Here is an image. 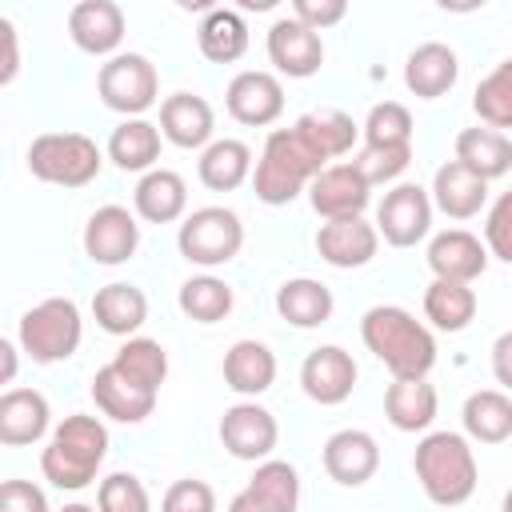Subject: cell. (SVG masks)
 I'll use <instances>...</instances> for the list:
<instances>
[{"label":"cell","mask_w":512,"mask_h":512,"mask_svg":"<svg viewBox=\"0 0 512 512\" xmlns=\"http://www.w3.org/2000/svg\"><path fill=\"white\" fill-rule=\"evenodd\" d=\"M364 348L392 372V380H424L436 364L432 332L400 304H376L360 320Z\"/></svg>","instance_id":"1"},{"label":"cell","mask_w":512,"mask_h":512,"mask_svg":"<svg viewBox=\"0 0 512 512\" xmlns=\"http://www.w3.org/2000/svg\"><path fill=\"white\" fill-rule=\"evenodd\" d=\"M104 456H108L104 420H96L88 412H72L52 428L48 448L40 452V472L48 484H56L64 492H80L96 480Z\"/></svg>","instance_id":"2"},{"label":"cell","mask_w":512,"mask_h":512,"mask_svg":"<svg viewBox=\"0 0 512 512\" xmlns=\"http://www.w3.org/2000/svg\"><path fill=\"white\" fill-rule=\"evenodd\" d=\"M412 468H416L424 496L440 508H456V504L472 500L476 480H480L476 452L468 448V440L460 432H428L416 444Z\"/></svg>","instance_id":"3"},{"label":"cell","mask_w":512,"mask_h":512,"mask_svg":"<svg viewBox=\"0 0 512 512\" xmlns=\"http://www.w3.org/2000/svg\"><path fill=\"white\" fill-rule=\"evenodd\" d=\"M320 168H328V164L304 144V136L296 128H276V132H268L264 152H260V160L252 168L256 200L272 204V208L292 204Z\"/></svg>","instance_id":"4"},{"label":"cell","mask_w":512,"mask_h":512,"mask_svg":"<svg viewBox=\"0 0 512 512\" xmlns=\"http://www.w3.org/2000/svg\"><path fill=\"white\" fill-rule=\"evenodd\" d=\"M104 152L84 132H44L28 144V172L44 184L84 188L100 176Z\"/></svg>","instance_id":"5"},{"label":"cell","mask_w":512,"mask_h":512,"mask_svg":"<svg viewBox=\"0 0 512 512\" xmlns=\"http://www.w3.org/2000/svg\"><path fill=\"white\" fill-rule=\"evenodd\" d=\"M80 336H84V320L76 300L68 296H48L20 316V352H28L36 364L68 360L80 348Z\"/></svg>","instance_id":"6"},{"label":"cell","mask_w":512,"mask_h":512,"mask_svg":"<svg viewBox=\"0 0 512 512\" xmlns=\"http://www.w3.org/2000/svg\"><path fill=\"white\" fill-rule=\"evenodd\" d=\"M176 248L196 268H220V264L236 260V252L244 248V224L224 204L196 208L184 216V224L176 232Z\"/></svg>","instance_id":"7"},{"label":"cell","mask_w":512,"mask_h":512,"mask_svg":"<svg viewBox=\"0 0 512 512\" xmlns=\"http://www.w3.org/2000/svg\"><path fill=\"white\" fill-rule=\"evenodd\" d=\"M96 92L104 100V108L120 112L124 120L144 116L156 100H160V76L156 64L140 52H116L100 64L96 72Z\"/></svg>","instance_id":"8"},{"label":"cell","mask_w":512,"mask_h":512,"mask_svg":"<svg viewBox=\"0 0 512 512\" xmlns=\"http://www.w3.org/2000/svg\"><path fill=\"white\" fill-rule=\"evenodd\" d=\"M376 236H384L392 248H416L432 228V200L420 184H396L384 192L376 208Z\"/></svg>","instance_id":"9"},{"label":"cell","mask_w":512,"mask_h":512,"mask_svg":"<svg viewBox=\"0 0 512 512\" xmlns=\"http://www.w3.org/2000/svg\"><path fill=\"white\" fill-rule=\"evenodd\" d=\"M276 440H280V424H276V416L264 404L240 400V404L224 408V416H220V444L228 448V456L260 464V460L272 456Z\"/></svg>","instance_id":"10"},{"label":"cell","mask_w":512,"mask_h":512,"mask_svg":"<svg viewBox=\"0 0 512 512\" xmlns=\"http://www.w3.org/2000/svg\"><path fill=\"white\" fill-rule=\"evenodd\" d=\"M304 192H308L312 212L324 216V224H328V220H356V216H364V208H368V200H372V188L360 180V172H356L348 160L320 168V172L308 180Z\"/></svg>","instance_id":"11"},{"label":"cell","mask_w":512,"mask_h":512,"mask_svg":"<svg viewBox=\"0 0 512 512\" xmlns=\"http://www.w3.org/2000/svg\"><path fill=\"white\" fill-rule=\"evenodd\" d=\"M140 248V224L124 204H104L84 224V256L92 264H124Z\"/></svg>","instance_id":"12"},{"label":"cell","mask_w":512,"mask_h":512,"mask_svg":"<svg viewBox=\"0 0 512 512\" xmlns=\"http://www.w3.org/2000/svg\"><path fill=\"white\" fill-rule=\"evenodd\" d=\"M356 376H360V368H356L352 352H344L340 344H320L300 364V388L316 404H344L356 388Z\"/></svg>","instance_id":"13"},{"label":"cell","mask_w":512,"mask_h":512,"mask_svg":"<svg viewBox=\"0 0 512 512\" xmlns=\"http://www.w3.org/2000/svg\"><path fill=\"white\" fill-rule=\"evenodd\" d=\"M224 104H228L232 120H240L248 128H264V124L280 120V112H284V84L272 72L244 68V72H236L228 80Z\"/></svg>","instance_id":"14"},{"label":"cell","mask_w":512,"mask_h":512,"mask_svg":"<svg viewBox=\"0 0 512 512\" xmlns=\"http://www.w3.org/2000/svg\"><path fill=\"white\" fill-rule=\"evenodd\" d=\"M268 60L276 64V72H284L292 80H308L324 64V40H320V32L304 28L300 20L280 16L268 28Z\"/></svg>","instance_id":"15"},{"label":"cell","mask_w":512,"mask_h":512,"mask_svg":"<svg viewBox=\"0 0 512 512\" xmlns=\"http://www.w3.org/2000/svg\"><path fill=\"white\" fill-rule=\"evenodd\" d=\"M324 472L344 484V488H360L376 476L380 468V444L364 432V428H340L324 440Z\"/></svg>","instance_id":"16"},{"label":"cell","mask_w":512,"mask_h":512,"mask_svg":"<svg viewBox=\"0 0 512 512\" xmlns=\"http://www.w3.org/2000/svg\"><path fill=\"white\" fill-rule=\"evenodd\" d=\"M156 396H160V392H152V388L136 384L132 376H124L112 360H108L104 368H96V376H92V400H96V408H100L108 420H120V424H140V420H148V416L156 412Z\"/></svg>","instance_id":"17"},{"label":"cell","mask_w":512,"mask_h":512,"mask_svg":"<svg viewBox=\"0 0 512 512\" xmlns=\"http://www.w3.org/2000/svg\"><path fill=\"white\" fill-rule=\"evenodd\" d=\"M68 36L88 56H116L124 40V8L112 0H80L68 12Z\"/></svg>","instance_id":"18"},{"label":"cell","mask_w":512,"mask_h":512,"mask_svg":"<svg viewBox=\"0 0 512 512\" xmlns=\"http://www.w3.org/2000/svg\"><path fill=\"white\" fill-rule=\"evenodd\" d=\"M160 136L176 148H208L212 132H216V116L212 104L196 92H172L160 104Z\"/></svg>","instance_id":"19"},{"label":"cell","mask_w":512,"mask_h":512,"mask_svg":"<svg viewBox=\"0 0 512 512\" xmlns=\"http://www.w3.org/2000/svg\"><path fill=\"white\" fill-rule=\"evenodd\" d=\"M428 268L436 280H452V284H472L476 276H484L488 268V252L480 244V236H472L468 228H448L436 232L428 244Z\"/></svg>","instance_id":"20"},{"label":"cell","mask_w":512,"mask_h":512,"mask_svg":"<svg viewBox=\"0 0 512 512\" xmlns=\"http://www.w3.org/2000/svg\"><path fill=\"white\" fill-rule=\"evenodd\" d=\"M52 424V408L44 392L36 388H8L0 392V444L28 448L36 444Z\"/></svg>","instance_id":"21"},{"label":"cell","mask_w":512,"mask_h":512,"mask_svg":"<svg viewBox=\"0 0 512 512\" xmlns=\"http://www.w3.org/2000/svg\"><path fill=\"white\" fill-rule=\"evenodd\" d=\"M376 248H380V236H376V228L364 216H356V220H328L316 232V252L332 268H364L376 256Z\"/></svg>","instance_id":"22"},{"label":"cell","mask_w":512,"mask_h":512,"mask_svg":"<svg viewBox=\"0 0 512 512\" xmlns=\"http://www.w3.org/2000/svg\"><path fill=\"white\" fill-rule=\"evenodd\" d=\"M428 200H432V208H440V212L452 216V220H472V216H480L484 204H488V180H480V176L468 172L464 164L448 160V164L436 168Z\"/></svg>","instance_id":"23"},{"label":"cell","mask_w":512,"mask_h":512,"mask_svg":"<svg viewBox=\"0 0 512 512\" xmlns=\"http://www.w3.org/2000/svg\"><path fill=\"white\" fill-rule=\"evenodd\" d=\"M456 76H460V60H456V52H452L448 44H440V40H428V44L412 48L408 60H404V84H408V92L420 96V100H436V96L452 92Z\"/></svg>","instance_id":"24"},{"label":"cell","mask_w":512,"mask_h":512,"mask_svg":"<svg viewBox=\"0 0 512 512\" xmlns=\"http://www.w3.org/2000/svg\"><path fill=\"white\" fill-rule=\"evenodd\" d=\"M132 204H136V216L140 220H148V224H172L188 208V184L172 168H152V172L140 176V184L132 192Z\"/></svg>","instance_id":"25"},{"label":"cell","mask_w":512,"mask_h":512,"mask_svg":"<svg viewBox=\"0 0 512 512\" xmlns=\"http://www.w3.org/2000/svg\"><path fill=\"white\" fill-rule=\"evenodd\" d=\"M92 316H96V324L108 332V336H136L140 332V324L148 320V296L136 288V284H128V280H112V284H104V288H96V296H92Z\"/></svg>","instance_id":"26"},{"label":"cell","mask_w":512,"mask_h":512,"mask_svg":"<svg viewBox=\"0 0 512 512\" xmlns=\"http://www.w3.org/2000/svg\"><path fill=\"white\" fill-rule=\"evenodd\" d=\"M276 380V356L264 340H236L224 352V384L240 396H260Z\"/></svg>","instance_id":"27"},{"label":"cell","mask_w":512,"mask_h":512,"mask_svg":"<svg viewBox=\"0 0 512 512\" xmlns=\"http://www.w3.org/2000/svg\"><path fill=\"white\" fill-rule=\"evenodd\" d=\"M332 308H336L332 288L312 280V276H296V280H284L276 288V312L292 328H320V324H328Z\"/></svg>","instance_id":"28"},{"label":"cell","mask_w":512,"mask_h":512,"mask_svg":"<svg viewBox=\"0 0 512 512\" xmlns=\"http://www.w3.org/2000/svg\"><path fill=\"white\" fill-rule=\"evenodd\" d=\"M292 128L304 136V144H308L324 164L336 160V156H348L352 144H356V136H360L356 120H352L348 112H340V108H316V112H304Z\"/></svg>","instance_id":"29"},{"label":"cell","mask_w":512,"mask_h":512,"mask_svg":"<svg viewBox=\"0 0 512 512\" xmlns=\"http://www.w3.org/2000/svg\"><path fill=\"white\" fill-rule=\"evenodd\" d=\"M456 164H464L480 180H500L512 168V140L496 128H464L456 136Z\"/></svg>","instance_id":"30"},{"label":"cell","mask_w":512,"mask_h":512,"mask_svg":"<svg viewBox=\"0 0 512 512\" xmlns=\"http://www.w3.org/2000/svg\"><path fill=\"white\" fill-rule=\"evenodd\" d=\"M436 388L424 380H392L384 392V416L396 432H424L436 420Z\"/></svg>","instance_id":"31"},{"label":"cell","mask_w":512,"mask_h":512,"mask_svg":"<svg viewBox=\"0 0 512 512\" xmlns=\"http://www.w3.org/2000/svg\"><path fill=\"white\" fill-rule=\"evenodd\" d=\"M108 160L124 172H152V164L160 160V128L144 116L120 120L108 136Z\"/></svg>","instance_id":"32"},{"label":"cell","mask_w":512,"mask_h":512,"mask_svg":"<svg viewBox=\"0 0 512 512\" xmlns=\"http://www.w3.org/2000/svg\"><path fill=\"white\" fill-rule=\"evenodd\" d=\"M196 44H200L204 60L232 64L248 52V24L236 8H208L200 28H196Z\"/></svg>","instance_id":"33"},{"label":"cell","mask_w":512,"mask_h":512,"mask_svg":"<svg viewBox=\"0 0 512 512\" xmlns=\"http://www.w3.org/2000/svg\"><path fill=\"white\" fill-rule=\"evenodd\" d=\"M464 432L480 444H504L512 436V400L504 388H480L464 400Z\"/></svg>","instance_id":"34"},{"label":"cell","mask_w":512,"mask_h":512,"mask_svg":"<svg viewBox=\"0 0 512 512\" xmlns=\"http://www.w3.org/2000/svg\"><path fill=\"white\" fill-rule=\"evenodd\" d=\"M200 184L212 188V192H232L240 188L248 176H252V148L244 140H212L204 152H200Z\"/></svg>","instance_id":"35"},{"label":"cell","mask_w":512,"mask_h":512,"mask_svg":"<svg viewBox=\"0 0 512 512\" xmlns=\"http://www.w3.org/2000/svg\"><path fill=\"white\" fill-rule=\"evenodd\" d=\"M424 316L440 332H464L472 324V316H476V292L468 284L432 280L424 288Z\"/></svg>","instance_id":"36"},{"label":"cell","mask_w":512,"mask_h":512,"mask_svg":"<svg viewBox=\"0 0 512 512\" xmlns=\"http://www.w3.org/2000/svg\"><path fill=\"white\" fill-rule=\"evenodd\" d=\"M176 304H180V312H184L188 320H196V324H216V320H224V316L232 312L236 296H232V284H224L220 276H208V272H204V276H192V280L180 284Z\"/></svg>","instance_id":"37"},{"label":"cell","mask_w":512,"mask_h":512,"mask_svg":"<svg viewBox=\"0 0 512 512\" xmlns=\"http://www.w3.org/2000/svg\"><path fill=\"white\" fill-rule=\"evenodd\" d=\"M112 364H116L124 376H132L136 384L152 388V392H160V384H164V376H168V352H164V344L152 340V336H128V340L116 348Z\"/></svg>","instance_id":"38"},{"label":"cell","mask_w":512,"mask_h":512,"mask_svg":"<svg viewBox=\"0 0 512 512\" xmlns=\"http://www.w3.org/2000/svg\"><path fill=\"white\" fill-rule=\"evenodd\" d=\"M472 108H476V116H480L488 128H496V132L512 128V60H500V64L476 84Z\"/></svg>","instance_id":"39"},{"label":"cell","mask_w":512,"mask_h":512,"mask_svg":"<svg viewBox=\"0 0 512 512\" xmlns=\"http://www.w3.org/2000/svg\"><path fill=\"white\" fill-rule=\"evenodd\" d=\"M248 492H256L260 500H268L272 508L280 512H296L300 504V472L288 464V460H260L252 480H248Z\"/></svg>","instance_id":"40"},{"label":"cell","mask_w":512,"mask_h":512,"mask_svg":"<svg viewBox=\"0 0 512 512\" xmlns=\"http://www.w3.org/2000/svg\"><path fill=\"white\" fill-rule=\"evenodd\" d=\"M348 164L360 172V180L368 188L372 184H388L412 164V144H364L356 152V160H348Z\"/></svg>","instance_id":"41"},{"label":"cell","mask_w":512,"mask_h":512,"mask_svg":"<svg viewBox=\"0 0 512 512\" xmlns=\"http://www.w3.org/2000/svg\"><path fill=\"white\" fill-rule=\"evenodd\" d=\"M360 132L364 144H412V112L400 100H380L372 104Z\"/></svg>","instance_id":"42"},{"label":"cell","mask_w":512,"mask_h":512,"mask_svg":"<svg viewBox=\"0 0 512 512\" xmlns=\"http://www.w3.org/2000/svg\"><path fill=\"white\" fill-rule=\"evenodd\" d=\"M96 512H152L148 488L132 472H112L96 488Z\"/></svg>","instance_id":"43"},{"label":"cell","mask_w":512,"mask_h":512,"mask_svg":"<svg viewBox=\"0 0 512 512\" xmlns=\"http://www.w3.org/2000/svg\"><path fill=\"white\" fill-rule=\"evenodd\" d=\"M160 512H216V492H212V484L192 480V476L188 480H176L164 492Z\"/></svg>","instance_id":"44"},{"label":"cell","mask_w":512,"mask_h":512,"mask_svg":"<svg viewBox=\"0 0 512 512\" xmlns=\"http://www.w3.org/2000/svg\"><path fill=\"white\" fill-rule=\"evenodd\" d=\"M480 244H484V252H492L496 260H512V196H508V192L492 204Z\"/></svg>","instance_id":"45"},{"label":"cell","mask_w":512,"mask_h":512,"mask_svg":"<svg viewBox=\"0 0 512 512\" xmlns=\"http://www.w3.org/2000/svg\"><path fill=\"white\" fill-rule=\"evenodd\" d=\"M348 16L344 0H292V20H300L312 32H324Z\"/></svg>","instance_id":"46"},{"label":"cell","mask_w":512,"mask_h":512,"mask_svg":"<svg viewBox=\"0 0 512 512\" xmlns=\"http://www.w3.org/2000/svg\"><path fill=\"white\" fill-rule=\"evenodd\" d=\"M0 512H48V496L32 480H0Z\"/></svg>","instance_id":"47"},{"label":"cell","mask_w":512,"mask_h":512,"mask_svg":"<svg viewBox=\"0 0 512 512\" xmlns=\"http://www.w3.org/2000/svg\"><path fill=\"white\" fill-rule=\"evenodd\" d=\"M20 72V36L8 16H0V88L12 84Z\"/></svg>","instance_id":"48"},{"label":"cell","mask_w":512,"mask_h":512,"mask_svg":"<svg viewBox=\"0 0 512 512\" xmlns=\"http://www.w3.org/2000/svg\"><path fill=\"white\" fill-rule=\"evenodd\" d=\"M16 372H20V348H16L12 340H4V336H0V388H4V384H12V380H16Z\"/></svg>","instance_id":"49"},{"label":"cell","mask_w":512,"mask_h":512,"mask_svg":"<svg viewBox=\"0 0 512 512\" xmlns=\"http://www.w3.org/2000/svg\"><path fill=\"white\" fill-rule=\"evenodd\" d=\"M228 512H280V508H272L268 500H260L256 492H248V488H244V492H236V496H232Z\"/></svg>","instance_id":"50"},{"label":"cell","mask_w":512,"mask_h":512,"mask_svg":"<svg viewBox=\"0 0 512 512\" xmlns=\"http://www.w3.org/2000/svg\"><path fill=\"white\" fill-rule=\"evenodd\" d=\"M508 352H512V336L504 332V336L496 340V348H492V360H496V380H500V384H512V376H508Z\"/></svg>","instance_id":"51"},{"label":"cell","mask_w":512,"mask_h":512,"mask_svg":"<svg viewBox=\"0 0 512 512\" xmlns=\"http://www.w3.org/2000/svg\"><path fill=\"white\" fill-rule=\"evenodd\" d=\"M60 512H96V508H92V504H80V500H76V504H64Z\"/></svg>","instance_id":"52"}]
</instances>
